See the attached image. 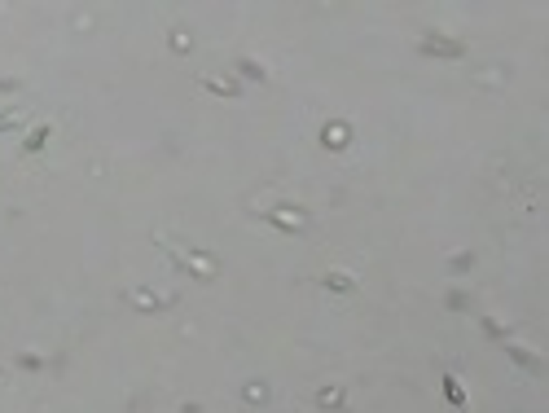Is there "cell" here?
<instances>
[{"instance_id":"obj_1","label":"cell","mask_w":549,"mask_h":413,"mask_svg":"<svg viewBox=\"0 0 549 413\" xmlns=\"http://www.w3.org/2000/svg\"><path fill=\"white\" fill-rule=\"evenodd\" d=\"M259 216H264L268 224H277L281 234H299V229L308 224V211H303V206H291V202H273V206H264Z\"/></svg>"},{"instance_id":"obj_2","label":"cell","mask_w":549,"mask_h":413,"mask_svg":"<svg viewBox=\"0 0 549 413\" xmlns=\"http://www.w3.org/2000/svg\"><path fill=\"white\" fill-rule=\"evenodd\" d=\"M417 48H422L427 58H466V40H449V36H435V31H427Z\"/></svg>"},{"instance_id":"obj_3","label":"cell","mask_w":549,"mask_h":413,"mask_svg":"<svg viewBox=\"0 0 549 413\" xmlns=\"http://www.w3.org/2000/svg\"><path fill=\"white\" fill-rule=\"evenodd\" d=\"M501 347H506V356L514 360V365H523L528 374H540V370H545V360H540L536 352H528L523 343H514V339H510V343H501Z\"/></svg>"},{"instance_id":"obj_4","label":"cell","mask_w":549,"mask_h":413,"mask_svg":"<svg viewBox=\"0 0 549 413\" xmlns=\"http://www.w3.org/2000/svg\"><path fill=\"white\" fill-rule=\"evenodd\" d=\"M321 286H325V291H334V295H352V291H356V277H352V273H343V268H334V273H325V277H321Z\"/></svg>"},{"instance_id":"obj_5","label":"cell","mask_w":549,"mask_h":413,"mask_svg":"<svg viewBox=\"0 0 549 413\" xmlns=\"http://www.w3.org/2000/svg\"><path fill=\"white\" fill-rule=\"evenodd\" d=\"M127 299H132V303L141 308V313H163V308L172 303L167 295H154V291H132V295H127Z\"/></svg>"},{"instance_id":"obj_6","label":"cell","mask_w":549,"mask_h":413,"mask_svg":"<svg viewBox=\"0 0 549 413\" xmlns=\"http://www.w3.org/2000/svg\"><path fill=\"white\" fill-rule=\"evenodd\" d=\"M330 150H343L347 141H352V127L347 123H325V137H321Z\"/></svg>"},{"instance_id":"obj_7","label":"cell","mask_w":549,"mask_h":413,"mask_svg":"<svg viewBox=\"0 0 549 413\" xmlns=\"http://www.w3.org/2000/svg\"><path fill=\"white\" fill-rule=\"evenodd\" d=\"M444 396H449V404H453L457 413H466V392H461L457 374H444Z\"/></svg>"},{"instance_id":"obj_8","label":"cell","mask_w":549,"mask_h":413,"mask_svg":"<svg viewBox=\"0 0 549 413\" xmlns=\"http://www.w3.org/2000/svg\"><path fill=\"white\" fill-rule=\"evenodd\" d=\"M202 88H206V93H220V97H238V93H242L238 80H211V75L202 80Z\"/></svg>"},{"instance_id":"obj_9","label":"cell","mask_w":549,"mask_h":413,"mask_svg":"<svg viewBox=\"0 0 549 413\" xmlns=\"http://www.w3.org/2000/svg\"><path fill=\"white\" fill-rule=\"evenodd\" d=\"M317 404H321V409H343V387H321V392H317Z\"/></svg>"},{"instance_id":"obj_10","label":"cell","mask_w":549,"mask_h":413,"mask_svg":"<svg viewBox=\"0 0 549 413\" xmlns=\"http://www.w3.org/2000/svg\"><path fill=\"white\" fill-rule=\"evenodd\" d=\"M48 132H53V127H31V137H27V145H22V154H36V150L48 141Z\"/></svg>"},{"instance_id":"obj_11","label":"cell","mask_w":549,"mask_h":413,"mask_svg":"<svg viewBox=\"0 0 549 413\" xmlns=\"http://www.w3.org/2000/svg\"><path fill=\"white\" fill-rule=\"evenodd\" d=\"M238 70H242V75H251V80H268V70H264V66H255L251 58H238Z\"/></svg>"},{"instance_id":"obj_12","label":"cell","mask_w":549,"mask_h":413,"mask_svg":"<svg viewBox=\"0 0 549 413\" xmlns=\"http://www.w3.org/2000/svg\"><path fill=\"white\" fill-rule=\"evenodd\" d=\"M18 365H22V370H44V360H40V356H22Z\"/></svg>"},{"instance_id":"obj_13","label":"cell","mask_w":549,"mask_h":413,"mask_svg":"<svg viewBox=\"0 0 549 413\" xmlns=\"http://www.w3.org/2000/svg\"><path fill=\"white\" fill-rule=\"evenodd\" d=\"M14 119H18V115H14V110H0V127H9V123H14Z\"/></svg>"}]
</instances>
